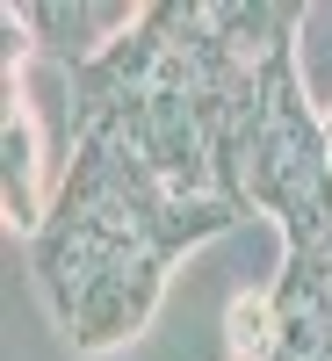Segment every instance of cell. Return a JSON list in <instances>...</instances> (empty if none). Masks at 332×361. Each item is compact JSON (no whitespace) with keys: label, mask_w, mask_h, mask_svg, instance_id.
<instances>
[{"label":"cell","mask_w":332,"mask_h":361,"mask_svg":"<svg viewBox=\"0 0 332 361\" xmlns=\"http://www.w3.org/2000/svg\"><path fill=\"white\" fill-rule=\"evenodd\" d=\"M325 152H332V102H325Z\"/></svg>","instance_id":"5"},{"label":"cell","mask_w":332,"mask_h":361,"mask_svg":"<svg viewBox=\"0 0 332 361\" xmlns=\"http://www.w3.org/2000/svg\"><path fill=\"white\" fill-rule=\"evenodd\" d=\"M166 267H173V260H137V267H123V275H109V282L73 311L66 340H73L80 354H109V347L137 340L145 325H152L159 296H166Z\"/></svg>","instance_id":"1"},{"label":"cell","mask_w":332,"mask_h":361,"mask_svg":"<svg viewBox=\"0 0 332 361\" xmlns=\"http://www.w3.org/2000/svg\"><path fill=\"white\" fill-rule=\"evenodd\" d=\"M22 22H29V37L44 51H58L80 73L87 58H102L116 37H130L145 22V8H123V0H73V8H22Z\"/></svg>","instance_id":"3"},{"label":"cell","mask_w":332,"mask_h":361,"mask_svg":"<svg viewBox=\"0 0 332 361\" xmlns=\"http://www.w3.org/2000/svg\"><path fill=\"white\" fill-rule=\"evenodd\" d=\"M0 202L22 238H37L51 224V195H44V123L37 102L8 94V123H0Z\"/></svg>","instance_id":"2"},{"label":"cell","mask_w":332,"mask_h":361,"mask_svg":"<svg viewBox=\"0 0 332 361\" xmlns=\"http://www.w3.org/2000/svg\"><path fill=\"white\" fill-rule=\"evenodd\" d=\"M275 340H282V311H275L267 289H246V296L224 304V347H231V361H267Z\"/></svg>","instance_id":"4"}]
</instances>
